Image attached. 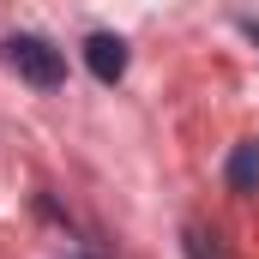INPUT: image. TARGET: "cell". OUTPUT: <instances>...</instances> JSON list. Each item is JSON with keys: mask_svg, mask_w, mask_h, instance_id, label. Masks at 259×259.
Instances as JSON below:
<instances>
[{"mask_svg": "<svg viewBox=\"0 0 259 259\" xmlns=\"http://www.w3.org/2000/svg\"><path fill=\"white\" fill-rule=\"evenodd\" d=\"M229 187L235 193H259V145H235V157H229Z\"/></svg>", "mask_w": 259, "mask_h": 259, "instance_id": "3", "label": "cell"}, {"mask_svg": "<svg viewBox=\"0 0 259 259\" xmlns=\"http://www.w3.org/2000/svg\"><path fill=\"white\" fill-rule=\"evenodd\" d=\"M84 66H91L103 84H115V78L127 72V42H121V36H109V30H103V36H91V42H84Z\"/></svg>", "mask_w": 259, "mask_h": 259, "instance_id": "2", "label": "cell"}, {"mask_svg": "<svg viewBox=\"0 0 259 259\" xmlns=\"http://www.w3.org/2000/svg\"><path fill=\"white\" fill-rule=\"evenodd\" d=\"M187 253H193V259H223V247H217V235H205V229H187Z\"/></svg>", "mask_w": 259, "mask_h": 259, "instance_id": "4", "label": "cell"}, {"mask_svg": "<svg viewBox=\"0 0 259 259\" xmlns=\"http://www.w3.org/2000/svg\"><path fill=\"white\" fill-rule=\"evenodd\" d=\"M247 36H253V42H259V24H247Z\"/></svg>", "mask_w": 259, "mask_h": 259, "instance_id": "5", "label": "cell"}, {"mask_svg": "<svg viewBox=\"0 0 259 259\" xmlns=\"http://www.w3.org/2000/svg\"><path fill=\"white\" fill-rule=\"evenodd\" d=\"M0 61L12 66L24 84H36V91H55L66 78V61L55 42H42V36H12V42H0Z\"/></svg>", "mask_w": 259, "mask_h": 259, "instance_id": "1", "label": "cell"}]
</instances>
